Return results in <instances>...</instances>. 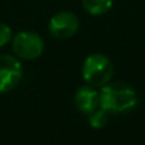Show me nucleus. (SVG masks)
<instances>
[{
    "mask_svg": "<svg viewBox=\"0 0 145 145\" xmlns=\"http://www.w3.org/2000/svg\"><path fill=\"white\" fill-rule=\"evenodd\" d=\"M138 104L135 91L124 83H112L101 87L100 107L108 114H124L131 111Z\"/></svg>",
    "mask_w": 145,
    "mask_h": 145,
    "instance_id": "f257e3e1",
    "label": "nucleus"
},
{
    "mask_svg": "<svg viewBox=\"0 0 145 145\" xmlns=\"http://www.w3.org/2000/svg\"><path fill=\"white\" fill-rule=\"evenodd\" d=\"M83 78L91 87H104L108 84L114 74L111 60L104 54H91L83 64Z\"/></svg>",
    "mask_w": 145,
    "mask_h": 145,
    "instance_id": "f03ea898",
    "label": "nucleus"
},
{
    "mask_svg": "<svg viewBox=\"0 0 145 145\" xmlns=\"http://www.w3.org/2000/svg\"><path fill=\"white\" fill-rule=\"evenodd\" d=\"M12 48L20 60H36L44 51L43 39L31 31H20L12 39Z\"/></svg>",
    "mask_w": 145,
    "mask_h": 145,
    "instance_id": "7ed1b4c3",
    "label": "nucleus"
},
{
    "mask_svg": "<svg viewBox=\"0 0 145 145\" xmlns=\"http://www.w3.org/2000/svg\"><path fill=\"white\" fill-rule=\"evenodd\" d=\"M23 77V65L16 56H0V94L14 90Z\"/></svg>",
    "mask_w": 145,
    "mask_h": 145,
    "instance_id": "20e7f679",
    "label": "nucleus"
},
{
    "mask_svg": "<svg viewBox=\"0 0 145 145\" xmlns=\"http://www.w3.org/2000/svg\"><path fill=\"white\" fill-rule=\"evenodd\" d=\"M78 27H80L78 17L70 12H60L54 14L48 23L50 34L58 40H65L72 37L78 31Z\"/></svg>",
    "mask_w": 145,
    "mask_h": 145,
    "instance_id": "39448f33",
    "label": "nucleus"
},
{
    "mask_svg": "<svg viewBox=\"0 0 145 145\" xmlns=\"http://www.w3.org/2000/svg\"><path fill=\"white\" fill-rule=\"evenodd\" d=\"M74 107L83 114H91L100 107V93L91 86L80 87L74 94Z\"/></svg>",
    "mask_w": 145,
    "mask_h": 145,
    "instance_id": "423d86ee",
    "label": "nucleus"
},
{
    "mask_svg": "<svg viewBox=\"0 0 145 145\" xmlns=\"http://www.w3.org/2000/svg\"><path fill=\"white\" fill-rule=\"evenodd\" d=\"M81 2L84 10L93 16L105 14L112 6V0H81Z\"/></svg>",
    "mask_w": 145,
    "mask_h": 145,
    "instance_id": "0eeeda50",
    "label": "nucleus"
},
{
    "mask_svg": "<svg viewBox=\"0 0 145 145\" xmlns=\"http://www.w3.org/2000/svg\"><path fill=\"white\" fill-rule=\"evenodd\" d=\"M88 117H90V125L93 128H97V129L105 127L107 122H108V112L101 107H98L95 111L88 114Z\"/></svg>",
    "mask_w": 145,
    "mask_h": 145,
    "instance_id": "6e6552de",
    "label": "nucleus"
},
{
    "mask_svg": "<svg viewBox=\"0 0 145 145\" xmlns=\"http://www.w3.org/2000/svg\"><path fill=\"white\" fill-rule=\"evenodd\" d=\"M12 39H13L12 29L5 23H0V47H5L6 44H9Z\"/></svg>",
    "mask_w": 145,
    "mask_h": 145,
    "instance_id": "1a4fd4ad",
    "label": "nucleus"
}]
</instances>
